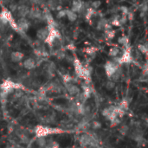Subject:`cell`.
Returning <instances> with one entry per match:
<instances>
[{"mask_svg": "<svg viewBox=\"0 0 148 148\" xmlns=\"http://www.w3.org/2000/svg\"><path fill=\"white\" fill-rule=\"evenodd\" d=\"M63 133L62 129L58 127H49L45 126H36L35 128V134L36 138H45L49 135L52 134H59Z\"/></svg>", "mask_w": 148, "mask_h": 148, "instance_id": "cell-1", "label": "cell"}, {"mask_svg": "<svg viewBox=\"0 0 148 148\" xmlns=\"http://www.w3.org/2000/svg\"><path fill=\"white\" fill-rule=\"evenodd\" d=\"M74 68H75V74L77 75L78 77L82 78L86 81H88L90 79V69L87 67H84L82 65V63L80 62V60H78L77 58L74 59Z\"/></svg>", "mask_w": 148, "mask_h": 148, "instance_id": "cell-2", "label": "cell"}, {"mask_svg": "<svg viewBox=\"0 0 148 148\" xmlns=\"http://www.w3.org/2000/svg\"><path fill=\"white\" fill-rule=\"evenodd\" d=\"M22 88L23 86L21 84L14 82L10 79H6L0 84V89L2 90L3 93H5V94L10 93L14 89H20Z\"/></svg>", "mask_w": 148, "mask_h": 148, "instance_id": "cell-3", "label": "cell"}, {"mask_svg": "<svg viewBox=\"0 0 148 148\" xmlns=\"http://www.w3.org/2000/svg\"><path fill=\"white\" fill-rule=\"evenodd\" d=\"M132 61H133V57L131 54V49L129 47H126L122 56L117 58L116 62L119 64H124V63H130Z\"/></svg>", "mask_w": 148, "mask_h": 148, "instance_id": "cell-4", "label": "cell"}, {"mask_svg": "<svg viewBox=\"0 0 148 148\" xmlns=\"http://www.w3.org/2000/svg\"><path fill=\"white\" fill-rule=\"evenodd\" d=\"M105 71L107 75L110 78L119 69V63H117L116 62H112V61H108L106 62L105 64Z\"/></svg>", "mask_w": 148, "mask_h": 148, "instance_id": "cell-5", "label": "cell"}, {"mask_svg": "<svg viewBox=\"0 0 148 148\" xmlns=\"http://www.w3.org/2000/svg\"><path fill=\"white\" fill-rule=\"evenodd\" d=\"M16 24L18 27V33L20 34H23L29 28V22L26 19V17H20L16 21Z\"/></svg>", "mask_w": 148, "mask_h": 148, "instance_id": "cell-6", "label": "cell"}, {"mask_svg": "<svg viewBox=\"0 0 148 148\" xmlns=\"http://www.w3.org/2000/svg\"><path fill=\"white\" fill-rule=\"evenodd\" d=\"M28 16L32 19H43V13L37 6H33L30 8Z\"/></svg>", "mask_w": 148, "mask_h": 148, "instance_id": "cell-7", "label": "cell"}, {"mask_svg": "<svg viewBox=\"0 0 148 148\" xmlns=\"http://www.w3.org/2000/svg\"><path fill=\"white\" fill-rule=\"evenodd\" d=\"M49 29L48 27H44V28H41L37 30L36 32V37L40 40V41H45L46 38L49 36Z\"/></svg>", "mask_w": 148, "mask_h": 148, "instance_id": "cell-8", "label": "cell"}, {"mask_svg": "<svg viewBox=\"0 0 148 148\" xmlns=\"http://www.w3.org/2000/svg\"><path fill=\"white\" fill-rule=\"evenodd\" d=\"M17 14L20 17H26L29 13V8L25 5V4H23V5H20L17 7Z\"/></svg>", "mask_w": 148, "mask_h": 148, "instance_id": "cell-9", "label": "cell"}, {"mask_svg": "<svg viewBox=\"0 0 148 148\" xmlns=\"http://www.w3.org/2000/svg\"><path fill=\"white\" fill-rule=\"evenodd\" d=\"M23 59V54L20 51H14L10 54V60L13 62H19Z\"/></svg>", "mask_w": 148, "mask_h": 148, "instance_id": "cell-10", "label": "cell"}, {"mask_svg": "<svg viewBox=\"0 0 148 148\" xmlns=\"http://www.w3.org/2000/svg\"><path fill=\"white\" fill-rule=\"evenodd\" d=\"M23 65L24 69H26L28 70H31V69H35V67H36V61L33 58H28V59L24 60Z\"/></svg>", "mask_w": 148, "mask_h": 148, "instance_id": "cell-11", "label": "cell"}, {"mask_svg": "<svg viewBox=\"0 0 148 148\" xmlns=\"http://www.w3.org/2000/svg\"><path fill=\"white\" fill-rule=\"evenodd\" d=\"M66 85H67V89L70 95H76L80 93V88L77 86H75L72 83H66Z\"/></svg>", "mask_w": 148, "mask_h": 148, "instance_id": "cell-12", "label": "cell"}, {"mask_svg": "<svg viewBox=\"0 0 148 148\" xmlns=\"http://www.w3.org/2000/svg\"><path fill=\"white\" fill-rule=\"evenodd\" d=\"M108 24V21L107 19H105V18H101V19H100L98 21L96 28H97L98 30H102V29H106V26Z\"/></svg>", "mask_w": 148, "mask_h": 148, "instance_id": "cell-13", "label": "cell"}, {"mask_svg": "<svg viewBox=\"0 0 148 148\" xmlns=\"http://www.w3.org/2000/svg\"><path fill=\"white\" fill-rule=\"evenodd\" d=\"M66 16L68 17V19H69L70 22H75V21L77 19V17H78L77 13L74 12V11H73V10H67Z\"/></svg>", "mask_w": 148, "mask_h": 148, "instance_id": "cell-14", "label": "cell"}, {"mask_svg": "<svg viewBox=\"0 0 148 148\" xmlns=\"http://www.w3.org/2000/svg\"><path fill=\"white\" fill-rule=\"evenodd\" d=\"M118 42L120 44H121L122 46H124L125 48L126 47H128V44H129V38L127 36H121L118 38Z\"/></svg>", "mask_w": 148, "mask_h": 148, "instance_id": "cell-15", "label": "cell"}, {"mask_svg": "<svg viewBox=\"0 0 148 148\" xmlns=\"http://www.w3.org/2000/svg\"><path fill=\"white\" fill-rule=\"evenodd\" d=\"M105 36H106V38H107V39L112 40V39H114V36H115V31H114L113 29H107V30H105Z\"/></svg>", "mask_w": 148, "mask_h": 148, "instance_id": "cell-16", "label": "cell"}, {"mask_svg": "<svg viewBox=\"0 0 148 148\" xmlns=\"http://www.w3.org/2000/svg\"><path fill=\"white\" fill-rule=\"evenodd\" d=\"M119 54H120V49L118 47H112L108 52V55L112 57H116Z\"/></svg>", "mask_w": 148, "mask_h": 148, "instance_id": "cell-17", "label": "cell"}, {"mask_svg": "<svg viewBox=\"0 0 148 148\" xmlns=\"http://www.w3.org/2000/svg\"><path fill=\"white\" fill-rule=\"evenodd\" d=\"M58 5L57 0H48V8L50 10H56V7Z\"/></svg>", "mask_w": 148, "mask_h": 148, "instance_id": "cell-18", "label": "cell"}, {"mask_svg": "<svg viewBox=\"0 0 148 148\" xmlns=\"http://www.w3.org/2000/svg\"><path fill=\"white\" fill-rule=\"evenodd\" d=\"M138 49L140 53L144 54V55H147L148 54V45L146 44H140L138 46Z\"/></svg>", "mask_w": 148, "mask_h": 148, "instance_id": "cell-19", "label": "cell"}, {"mask_svg": "<svg viewBox=\"0 0 148 148\" xmlns=\"http://www.w3.org/2000/svg\"><path fill=\"white\" fill-rule=\"evenodd\" d=\"M101 0H95L91 3V8H93L94 10H97L101 7Z\"/></svg>", "mask_w": 148, "mask_h": 148, "instance_id": "cell-20", "label": "cell"}, {"mask_svg": "<svg viewBox=\"0 0 148 148\" xmlns=\"http://www.w3.org/2000/svg\"><path fill=\"white\" fill-rule=\"evenodd\" d=\"M66 14H67V10H61L56 13V17L58 19H62V17L66 16Z\"/></svg>", "mask_w": 148, "mask_h": 148, "instance_id": "cell-21", "label": "cell"}, {"mask_svg": "<svg viewBox=\"0 0 148 148\" xmlns=\"http://www.w3.org/2000/svg\"><path fill=\"white\" fill-rule=\"evenodd\" d=\"M85 51H86V53H87L88 55H89V56H93V55H95V52H96V49H95V48H94V47H89V48H87Z\"/></svg>", "mask_w": 148, "mask_h": 148, "instance_id": "cell-22", "label": "cell"}, {"mask_svg": "<svg viewBox=\"0 0 148 148\" xmlns=\"http://www.w3.org/2000/svg\"><path fill=\"white\" fill-rule=\"evenodd\" d=\"M114 87H115V82H113V81H111V80H110L109 82H108L107 84H106V88H107V89H108V90L114 89Z\"/></svg>", "mask_w": 148, "mask_h": 148, "instance_id": "cell-23", "label": "cell"}, {"mask_svg": "<svg viewBox=\"0 0 148 148\" xmlns=\"http://www.w3.org/2000/svg\"><path fill=\"white\" fill-rule=\"evenodd\" d=\"M119 10L121 11L122 15H125V16H127L129 14V10H128V8L127 6H121L119 8Z\"/></svg>", "mask_w": 148, "mask_h": 148, "instance_id": "cell-24", "label": "cell"}, {"mask_svg": "<svg viewBox=\"0 0 148 148\" xmlns=\"http://www.w3.org/2000/svg\"><path fill=\"white\" fill-rule=\"evenodd\" d=\"M148 10V5L147 3H143L140 5V12H144L146 13Z\"/></svg>", "mask_w": 148, "mask_h": 148, "instance_id": "cell-25", "label": "cell"}, {"mask_svg": "<svg viewBox=\"0 0 148 148\" xmlns=\"http://www.w3.org/2000/svg\"><path fill=\"white\" fill-rule=\"evenodd\" d=\"M56 56H57L59 59H62V58L65 57V53L62 52V51H58V52L56 53Z\"/></svg>", "mask_w": 148, "mask_h": 148, "instance_id": "cell-26", "label": "cell"}, {"mask_svg": "<svg viewBox=\"0 0 148 148\" xmlns=\"http://www.w3.org/2000/svg\"><path fill=\"white\" fill-rule=\"evenodd\" d=\"M38 143H39V146L40 147H43L45 144H46V142H45V138H38Z\"/></svg>", "mask_w": 148, "mask_h": 148, "instance_id": "cell-27", "label": "cell"}, {"mask_svg": "<svg viewBox=\"0 0 148 148\" xmlns=\"http://www.w3.org/2000/svg\"><path fill=\"white\" fill-rule=\"evenodd\" d=\"M30 1V3H32L34 5H39L41 3H42V0H29Z\"/></svg>", "mask_w": 148, "mask_h": 148, "instance_id": "cell-28", "label": "cell"}, {"mask_svg": "<svg viewBox=\"0 0 148 148\" xmlns=\"http://www.w3.org/2000/svg\"><path fill=\"white\" fill-rule=\"evenodd\" d=\"M17 5L16 4H11L10 5V8H11V10L13 11V10H17Z\"/></svg>", "mask_w": 148, "mask_h": 148, "instance_id": "cell-29", "label": "cell"}, {"mask_svg": "<svg viewBox=\"0 0 148 148\" xmlns=\"http://www.w3.org/2000/svg\"><path fill=\"white\" fill-rule=\"evenodd\" d=\"M101 127V125L100 123H98V122H95L94 123V127L95 128H100Z\"/></svg>", "mask_w": 148, "mask_h": 148, "instance_id": "cell-30", "label": "cell"}]
</instances>
